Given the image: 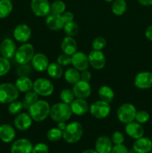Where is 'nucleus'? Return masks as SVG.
<instances>
[{"label": "nucleus", "instance_id": "obj_1", "mask_svg": "<svg viewBox=\"0 0 152 153\" xmlns=\"http://www.w3.org/2000/svg\"><path fill=\"white\" fill-rule=\"evenodd\" d=\"M51 106L48 102L43 100H38L28 108V114L35 122L45 120L50 114Z\"/></svg>", "mask_w": 152, "mask_h": 153}, {"label": "nucleus", "instance_id": "obj_2", "mask_svg": "<svg viewBox=\"0 0 152 153\" xmlns=\"http://www.w3.org/2000/svg\"><path fill=\"white\" fill-rule=\"evenodd\" d=\"M72 115L71 108L64 102H58L51 107L49 117L55 122H66Z\"/></svg>", "mask_w": 152, "mask_h": 153}, {"label": "nucleus", "instance_id": "obj_3", "mask_svg": "<svg viewBox=\"0 0 152 153\" xmlns=\"http://www.w3.org/2000/svg\"><path fill=\"white\" fill-rule=\"evenodd\" d=\"M83 128L79 122H72L67 124L66 128L63 131V138L68 143H75L81 139Z\"/></svg>", "mask_w": 152, "mask_h": 153}, {"label": "nucleus", "instance_id": "obj_4", "mask_svg": "<svg viewBox=\"0 0 152 153\" xmlns=\"http://www.w3.org/2000/svg\"><path fill=\"white\" fill-rule=\"evenodd\" d=\"M19 92L15 85L5 82L0 85V103L9 104L17 100Z\"/></svg>", "mask_w": 152, "mask_h": 153}, {"label": "nucleus", "instance_id": "obj_5", "mask_svg": "<svg viewBox=\"0 0 152 153\" xmlns=\"http://www.w3.org/2000/svg\"><path fill=\"white\" fill-rule=\"evenodd\" d=\"M34 48L32 44L25 43L17 48L14 58L19 64H27L31 61L34 55Z\"/></svg>", "mask_w": 152, "mask_h": 153}, {"label": "nucleus", "instance_id": "obj_6", "mask_svg": "<svg viewBox=\"0 0 152 153\" xmlns=\"http://www.w3.org/2000/svg\"><path fill=\"white\" fill-rule=\"evenodd\" d=\"M137 108L131 103H125L119 106L117 110V118L121 123L127 124L135 120Z\"/></svg>", "mask_w": 152, "mask_h": 153}, {"label": "nucleus", "instance_id": "obj_7", "mask_svg": "<svg viewBox=\"0 0 152 153\" xmlns=\"http://www.w3.org/2000/svg\"><path fill=\"white\" fill-rule=\"evenodd\" d=\"M33 90L40 97H47L53 94L55 87L49 79L46 78H39L34 82Z\"/></svg>", "mask_w": 152, "mask_h": 153}, {"label": "nucleus", "instance_id": "obj_8", "mask_svg": "<svg viewBox=\"0 0 152 153\" xmlns=\"http://www.w3.org/2000/svg\"><path fill=\"white\" fill-rule=\"evenodd\" d=\"M89 111L96 119H104L110 114L111 107L110 103L102 100H98L89 105Z\"/></svg>", "mask_w": 152, "mask_h": 153}, {"label": "nucleus", "instance_id": "obj_9", "mask_svg": "<svg viewBox=\"0 0 152 153\" xmlns=\"http://www.w3.org/2000/svg\"><path fill=\"white\" fill-rule=\"evenodd\" d=\"M31 9L38 17L47 16L51 13V4L49 0H31Z\"/></svg>", "mask_w": 152, "mask_h": 153}, {"label": "nucleus", "instance_id": "obj_10", "mask_svg": "<svg viewBox=\"0 0 152 153\" xmlns=\"http://www.w3.org/2000/svg\"><path fill=\"white\" fill-rule=\"evenodd\" d=\"M134 85L138 89L147 90L152 88V73L151 72H140L134 79Z\"/></svg>", "mask_w": 152, "mask_h": 153}, {"label": "nucleus", "instance_id": "obj_11", "mask_svg": "<svg viewBox=\"0 0 152 153\" xmlns=\"http://www.w3.org/2000/svg\"><path fill=\"white\" fill-rule=\"evenodd\" d=\"M71 64L80 72L88 70L89 67L88 55L83 52H76L71 56Z\"/></svg>", "mask_w": 152, "mask_h": 153}, {"label": "nucleus", "instance_id": "obj_12", "mask_svg": "<svg viewBox=\"0 0 152 153\" xmlns=\"http://www.w3.org/2000/svg\"><path fill=\"white\" fill-rule=\"evenodd\" d=\"M89 65L95 70H101L105 67L106 58L101 51L92 49L88 55Z\"/></svg>", "mask_w": 152, "mask_h": 153}, {"label": "nucleus", "instance_id": "obj_13", "mask_svg": "<svg viewBox=\"0 0 152 153\" xmlns=\"http://www.w3.org/2000/svg\"><path fill=\"white\" fill-rule=\"evenodd\" d=\"M72 91L74 93L75 98L86 100L91 95L92 88H91L89 82L80 80L76 82L75 85H73Z\"/></svg>", "mask_w": 152, "mask_h": 153}, {"label": "nucleus", "instance_id": "obj_14", "mask_svg": "<svg viewBox=\"0 0 152 153\" xmlns=\"http://www.w3.org/2000/svg\"><path fill=\"white\" fill-rule=\"evenodd\" d=\"M32 118L28 113L21 112L19 114L16 115L14 120H13V125L17 130L21 131H27L32 124Z\"/></svg>", "mask_w": 152, "mask_h": 153}, {"label": "nucleus", "instance_id": "obj_15", "mask_svg": "<svg viewBox=\"0 0 152 153\" xmlns=\"http://www.w3.org/2000/svg\"><path fill=\"white\" fill-rule=\"evenodd\" d=\"M33 144L26 138H19L13 142L10 146L11 153H31Z\"/></svg>", "mask_w": 152, "mask_h": 153}, {"label": "nucleus", "instance_id": "obj_16", "mask_svg": "<svg viewBox=\"0 0 152 153\" xmlns=\"http://www.w3.org/2000/svg\"><path fill=\"white\" fill-rule=\"evenodd\" d=\"M31 30L26 24H19L15 27L13 30V37L19 43H27L31 38Z\"/></svg>", "mask_w": 152, "mask_h": 153}, {"label": "nucleus", "instance_id": "obj_17", "mask_svg": "<svg viewBox=\"0 0 152 153\" xmlns=\"http://www.w3.org/2000/svg\"><path fill=\"white\" fill-rule=\"evenodd\" d=\"M125 130L126 134L131 138L138 139L143 137L145 134V130L142 124L139 123L137 121H132L125 125Z\"/></svg>", "mask_w": 152, "mask_h": 153}, {"label": "nucleus", "instance_id": "obj_18", "mask_svg": "<svg viewBox=\"0 0 152 153\" xmlns=\"http://www.w3.org/2000/svg\"><path fill=\"white\" fill-rule=\"evenodd\" d=\"M16 45L13 40L10 38H6L2 40L0 44V53L1 56L6 58H12L14 57L16 52Z\"/></svg>", "mask_w": 152, "mask_h": 153}, {"label": "nucleus", "instance_id": "obj_19", "mask_svg": "<svg viewBox=\"0 0 152 153\" xmlns=\"http://www.w3.org/2000/svg\"><path fill=\"white\" fill-rule=\"evenodd\" d=\"M33 68L37 72H44L47 70L49 64L48 57L42 52L34 54L31 61Z\"/></svg>", "mask_w": 152, "mask_h": 153}, {"label": "nucleus", "instance_id": "obj_20", "mask_svg": "<svg viewBox=\"0 0 152 153\" xmlns=\"http://www.w3.org/2000/svg\"><path fill=\"white\" fill-rule=\"evenodd\" d=\"M72 114L77 116L84 115L89 111V105L86 100L83 99H75L69 105Z\"/></svg>", "mask_w": 152, "mask_h": 153}, {"label": "nucleus", "instance_id": "obj_21", "mask_svg": "<svg viewBox=\"0 0 152 153\" xmlns=\"http://www.w3.org/2000/svg\"><path fill=\"white\" fill-rule=\"evenodd\" d=\"M65 22L61 15L49 13L46 19V25L52 31H59L63 28Z\"/></svg>", "mask_w": 152, "mask_h": 153}, {"label": "nucleus", "instance_id": "obj_22", "mask_svg": "<svg viewBox=\"0 0 152 153\" xmlns=\"http://www.w3.org/2000/svg\"><path fill=\"white\" fill-rule=\"evenodd\" d=\"M133 149L137 153H148L152 149L151 140L144 136L136 139L133 143Z\"/></svg>", "mask_w": 152, "mask_h": 153}, {"label": "nucleus", "instance_id": "obj_23", "mask_svg": "<svg viewBox=\"0 0 152 153\" xmlns=\"http://www.w3.org/2000/svg\"><path fill=\"white\" fill-rule=\"evenodd\" d=\"M113 144L110 137L105 135L101 136L95 141V150L98 153H110Z\"/></svg>", "mask_w": 152, "mask_h": 153}, {"label": "nucleus", "instance_id": "obj_24", "mask_svg": "<svg viewBox=\"0 0 152 153\" xmlns=\"http://www.w3.org/2000/svg\"><path fill=\"white\" fill-rule=\"evenodd\" d=\"M16 137V130L10 124L4 123L0 126V140L5 143L13 141Z\"/></svg>", "mask_w": 152, "mask_h": 153}, {"label": "nucleus", "instance_id": "obj_25", "mask_svg": "<svg viewBox=\"0 0 152 153\" xmlns=\"http://www.w3.org/2000/svg\"><path fill=\"white\" fill-rule=\"evenodd\" d=\"M61 47L63 53L72 56L73 54L77 52V44L74 37L66 36L61 42Z\"/></svg>", "mask_w": 152, "mask_h": 153}, {"label": "nucleus", "instance_id": "obj_26", "mask_svg": "<svg viewBox=\"0 0 152 153\" xmlns=\"http://www.w3.org/2000/svg\"><path fill=\"white\" fill-rule=\"evenodd\" d=\"M33 84L34 82L30 78L25 76H21L16 79L15 82V86L16 87L19 92L27 93L33 90Z\"/></svg>", "mask_w": 152, "mask_h": 153}, {"label": "nucleus", "instance_id": "obj_27", "mask_svg": "<svg viewBox=\"0 0 152 153\" xmlns=\"http://www.w3.org/2000/svg\"><path fill=\"white\" fill-rule=\"evenodd\" d=\"M98 94L100 100H102V101L107 102L108 103L112 102L115 97L113 89L110 87L107 86V85L101 86L98 90Z\"/></svg>", "mask_w": 152, "mask_h": 153}, {"label": "nucleus", "instance_id": "obj_28", "mask_svg": "<svg viewBox=\"0 0 152 153\" xmlns=\"http://www.w3.org/2000/svg\"><path fill=\"white\" fill-rule=\"evenodd\" d=\"M48 75L51 78L55 79H60L63 75V67H61L60 64L57 62L49 63L48 68L46 70Z\"/></svg>", "mask_w": 152, "mask_h": 153}, {"label": "nucleus", "instance_id": "obj_29", "mask_svg": "<svg viewBox=\"0 0 152 153\" xmlns=\"http://www.w3.org/2000/svg\"><path fill=\"white\" fill-rule=\"evenodd\" d=\"M64 79L70 85H75L76 82L80 81V72L74 67L67 69L64 73Z\"/></svg>", "mask_w": 152, "mask_h": 153}, {"label": "nucleus", "instance_id": "obj_30", "mask_svg": "<svg viewBox=\"0 0 152 153\" xmlns=\"http://www.w3.org/2000/svg\"><path fill=\"white\" fill-rule=\"evenodd\" d=\"M127 2L125 0H113L111 5L112 12L116 16H122L127 10Z\"/></svg>", "mask_w": 152, "mask_h": 153}, {"label": "nucleus", "instance_id": "obj_31", "mask_svg": "<svg viewBox=\"0 0 152 153\" xmlns=\"http://www.w3.org/2000/svg\"><path fill=\"white\" fill-rule=\"evenodd\" d=\"M13 10V3L10 0H0V19L7 17Z\"/></svg>", "mask_w": 152, "mask_h": 153}, {"label": "nucleus", "instance_id": "obj_32", "mask_svg": "<svg viewBox=\"0 0 152 153\" xmlns=\"http://www.w3.org/2000/svg\"><path fill=\"white\" fill-rule=\"evenodd\" d=\"M39 100V95L34 91H28V92L25 93V95L24 97L23 101H22V104H23L24 108L28 109V108L34 104L35 102H37Z\"/></svg>", "mask_w": 152, "mask_h": 153}, {"label": "nucleus", "instance_id": "obj_33", "mask_svg": "<svg viewBox=\"0 0 152 153\" xmlns=\"http://www.w3.org/2000/svg\"><path fill=\"white\" fill-rule=\"evenodd\" d=\"M63 29L64 30V32L66 36L75 37L78 34L79 26L75 21H72V22H66Z\"/></svg>", "mask_w": 152, "mask_h": 153}, {"label": "nucleus", "instance_id": "obj_34", "mask_svg": "<svg viewBox=\"0 0 152 153\" xmlns=\"http://www.w3.org/2000/svg\"><path fill=\"white\" fill-rule=\"evenodd\" d=\"M66 6L64 1L61 0H56L51 4V13L61 15L66 11Z\"/></svg>", "mask_w": 152, "mask_h": 153}, {"label": "nucleus", "instance_id": "obj_35", "mask_svg": "<svg viewBox=\"0 0 152 153\" xmlns=\"http://www.w3.org/2000/svg\"><path fill=\"white\" fill-rule=\"evenodd\" d=\"M60 98H61L62 102L66 103V104L70 105L73 102V100L75 99V94L73 93L72 89L69 88H64L62 90L60 94Z\"/></svg>", "mask_w": 152, "mask_h": 153}, {"label": "nucleus", "instance_id": "obj_36", "mask_svg": "<svg viewBox=\"0 0 152 153\" xmlns=\"http://www.w3.org/2000/svg\"><path fill=\"white\" fill-rule=\"evenodd\" d=\"M23 108L24 107L23 104H22V102L16 100L14 101L11 102L10 103H9V105L7 107V111H8L10 114L17 115L22 112Z\"/></svg>", "mask_w": 152, "mask_h": 153}, {"label": "nucleus", "instance_id": "obj_37", "mask_svg": "<svg viewBox=\"0 0 152 153\" xmlns=\"http://www.w3.org/2000/svg\"><path fill=\"white\" fill-rule=\"evenodd\" d=\"M46 137L49 141L57 142L63 137V131L60 130L58 127L52 128L47 131Z\"/></svg>", "mask_w": 152, "mask_h": 153}, {"label": "nucleus", "instance_id": "obj_38", "mask_svg": "<svg viewBox=\"0 0 152 153\" xmlns=\"http://www.w3.org/2000/svg\"><path fill=\"white\" fill-rule=\"evenodd\" d=\"M10 62L8 58L0 56V76L7 74L10 70Z\"/></svg>", "mask_w": 152, "mask_h": 153}, {"label": "nucleus", "instance_id": "obj_39", "mask_svg": "<svg viewBox=\"0 0 152 153\" xmlns=\"http://www.w3.org/2000/svg\"><path fill=\"white\" fill-rule=\"evenodd\" d=\"M107 45V41L106 39L103 37H98L92 41V47L94 50H99L101 51Z\"/></svg>", "mask_w": 152, "mask_h": 153}, {"label": "nucleus", "instance_id": "obj_40", "mask_svg": "<svg viewBox=\"0 0 152 153\" xmlns=\"http://www.w3.org/2000/svg\"><path fill=\"white\" fill-rule=\"evenodd\" d=\"M149 118H150V115L148 113V111L144 110H141L137 111L135 120L137 123H139L144 124L146 123L149 120Z\"/></svg>", "mask_w": 152, "mask_h": 153}, {"label": "nucleus", "instance_id": "obj_41", "mask_svg": "<svg viewBox=\"0 0 152 153\" xmlns=\"http://www.w3.org/2000/svg\"><path fill=\"white\" fill-rule=\"evenodd\" d=\"M57 63L61 66V67H67L70 65L72 63V58L70 55L66 54L63 53L62 55H60L57 58Z\"/></svg>", "mask_w": 152, "mask_h": 153}, {"label": "nucleus", "instance_id": "obj_42", "mask_svg": "<svg viewBox=\"0 0 152 153\" xmlns=\"http://www.w3.org/2000/svg\"><path fill=\"white\" fill-rule=\"evenodd\" d=\"M111 140L114 145L123 144L124 141H125V136L121 131H116L112 134Z\"/></svg>", "mask_w": 152, "mask_h": 153}, {"label": "nucleus", "instance_id": "obj_43", "mask_svg": "<svg viewBox=\"0 0 152 153\" xmlns=\"http://www.w3.org/2000/svg\"><path fill=\"white\" fill-rule=\"evenodd\" d=\"M49 148L44 143H38L33 146L31 153H49Z\"/></svg>", "mask_w": 152, "mask_h": 153}, {"label": "nucleus", "instance_id": "obj_44", "mask_svg": "<svg viewBox=\"0 0 152 153\" xmlns=\"http://www.w3.org/2000/svg\"><path fill=\"white\" fill-rule=\"evenodd\" d=\"M129 150L124 144L114 145L110 153H128Z\"/></svg>", "mask_w": 152, "mask_h": 153}, {"label": "nucleus", "instance_id": "obj_45", "mask_svg": "<svg viewBox=\"0 0 152 153\" xmlns=\"http://www.w3.org/2000/svg\"><path fill=\"white\" fill-rule=\"evenodd\" d=\"M91 79H92V74H91L90 72L88 71L87 70L80 72V80L83 81V82H90Z\"/></svg>", "mask_w": 152, "mask_h": 153}, {"label": "nucleus", "instance_id": "obj_46", "mask_svg": "<svg viewBox=\"0 0 152 153\" xmlns=\"http://www.w3.org/2000/svg\"><path fill=\"white\" fill-rule=\"evenodd\" d=\"M61 16H62V18L65 23L74 21V14L71 11H65L63 14H61Z\"/></svg>", "mask_w": 152, "mask_h": 153}, {"label": "nucleus", "instance_id": "obj_47", "mask_svg": "<svg viewBox=\"0 0 152 153\" xmlns=\"http://www.w3.org/2000/svg\"><path fill=\"white\" fill-rule=\"evenodd\" d=\"M145 35L148 40L152 41V24L146 28L145 31Z\"/></svg>", "mask_w": 152, "mask_h": 153}, {"label": "nucleus", "instance_id": "obj_48", "mask_svg": "<svg viewBox=\"0 0 152 153\" xmlns=\"http://www.w3.org/2000/svg\"><path fill=\"white\" fill-rule=\"evenodd\" d=\"M138 2L142 6L152 5V0H138Z\"/></svg>", "mask_w": 152, "mask_h": 153}, {"label": "nucleus", "instance_id": "obj_49", "mask_svg": "<svg viewBox=\"0 0 152 153\" xmlns=\"http://www.w3.org/2000/svg\"><path fill=\"white\" fill-rule=\"evenodd\" d=\"M66 126L67 124L66 123V122H58L57 127H58L60 130H61V131H64L65 128H66Z\"/></svg>", "mask_w": 152, "mask_h": 153}, {"label": "nucleus", "instance_id": "obj_50", "mask_svg": "<svg viewBox=\"0 0 152 153\" xmlns=\"http://www.w3.org/2000/svg\"><path fill=\"white\" fill-rule=\"evenodd\" d=\"M81 153H98V152H97L95 150H94V149H86V150L83 151Z\"/></svg>", "mask_w": 152, "mask_h": 153}, {"label": "nucleus", "instance_id": "obj_51", "mask_svg": "<svg viewBox=\"0 0 152 153\" xmlns=\"http://www.w3.org/2000/svg\"><path fill=\"white\" fill-rule=\"evenodd\" d=\"M128 153H137V152H136L134 149H132V150H130L129 152H128Z\"/></svg>", "mask_w": 152, "mask_h": 153}, {"label": "nucleus", "instance_id": "obj_52", "mask_svg": "<svg viewBox=\"0 0 152 153\" xmlns=\"http://www.w3.org/2000/svg\"><path fill=\"white\" fill-rule=\"evenodd\" d=\"M104 1H106V2H112L113 0H104Z\"/></svg>", "mask_w": 152, "mask_h": 153}, {"label": "nucleus", "instance_id": "obj_53", "mask_svg": "<svg viewBox=\"0 0 152 153\" xmlns=\"http://www.w3.org/2000/svg\"><path fill=\"white\" fill-rule=\"evenodd\" d=\"M151 142H152V137H151Z\"/></svg>", "mask_w": 152, "mask_h": 153}]
</instances>
